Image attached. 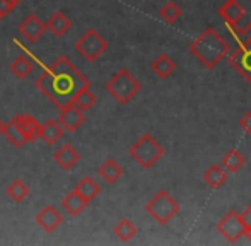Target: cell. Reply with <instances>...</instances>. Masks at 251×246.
I'll list each match as a JSON object with an SVG mask.
<instances>
[{
	"instance_id": "cell-8",
	"label": "cell",
	"mask_w": 251,
	"mask_h": 246,
	"mask_svg": "<svg viewBox=\"0 0 251 246\" xmlns=\"http://www.w3.org/2000/svg\"><path fill=\"white\" fill-rule=\"evenodd\" d=\"M229 65L243 77L248 84H251V36L241 40L239 38L236 50L229 51L227 55Z\"/></svg>"
},
{
	"instance_id": "cell-25",
	"label": "cell",
	"mask_w": 251,
	"mask_h": 246,
	"mask_svg": "<svg viewBox=\"0 0 251 246\" xmlns=\"http://www.w3.org/2000/svg\"><path fill=\"white\" fill-rule=\"evenodd\" d=\"M238 2L243 9V19L239 23V26L232 31V36L239 40L243 36H248L251 31V0H238Z\"/></svg>"
},
{
	"instance_id": "cell-7",
	"label": "cell",
	"mask_w": 251,
	"mask_h": 246,
	"mask_svg": "<svg viewBox=\"0 0 251 246\" xmlns=\"http://www.w3.org/2000/svg\"><path fill=\"white\" fill-rule=\"evenodd\" d=\"M246 224L248 222L245 221V216L232 209L217 222V231L224 240H227V243L234 245L246 234Z\"/></svg>"
},
{
	"instance_id": "cell-13",
	"label": "cell",
	"mask_w": 251,
	"mask_h": 246,
	"mask_svg": "<svg viewBox=\"0 0 251 246\" xmlns=\"http://www.w3.org/2000/svg\"><path fill=\"white\" fill-rule=\"evenodd\" d=\"M62 221H63L62 214H60L53 205H47L43 210H40L36 216L38 226H40L43 231H47V233H53V231L62 224Z\"/></svg>"
},
{
	"instance_id": "cell-12",
	"label": "cell",
	"mask_w": 251,
	"mask_h": 246,
	"mask_svg": "<svg viewBox=\"0 0 251 246\" xmlns=\"http://www.w3.org/2000/svg\"><path fill=\"white\" fill-rule=\"evenodd\" d=\"M53 159H55V163L58 164L62 170L70 171L77 166V163H79V159H80V154L77 152L75 147H72L70 144H63V146L58 147L56 152L53 154Z\"/></svg>"
},
{
	"instance_id": "cell-27",
	"label": "cell",
	"mask_w": 251,
	"mask_h": 246,
	"mask_svg": "<svg viewBox=\"0 0 251 246\" xmlns=\"http://www.w3.org/2000/svg\"><path fill=\"white\" fill-rule=\"evenodd\" d=\"M181 16H183V10H181V7L178 5L176 2H166L164 5L159 9V17H161L162 21H164L166 24H176L179 19H181Z\"/></svg>"
},
{
	"instance_id": "cell-1",
	"label": "cell",
	"mask_w": 251,
	"mask_h": 246,
	"mask_svg": "<svg viewBox=\"0 0 251 246\" xmlns=\"http://www.w3.org/2000/svg\"><path fill=\"white\" fill-rule=\"evenodd\" d=\"M34 86L53 106L62 110L72 103L77 91L91 86V80L69 58L60 57L38 77Z\"/></svg>"
},
{
	"instance_id": "cell-10",
	"label": "cell",
	"mask_w": 251,
	"mask_h": 246,
	"mask_svg": "<svg viewBox=\"0 0 251 246\" xmlns=\"http://www.w3.org/2000/svg\"><path fill=\"white\" fill-rule=\"evenodd\" d=\"M58 122L65 132H75V130H79L80 126L84 125L86 115H84V111H80L79 108L74 106V104H69V106L60 110Z\"/></svg>"
},
{
	"instance_id": "cell-26",
	"label": "cell",
	"mask_w": 251,
	"mask_h": 246,
	"mask_svg": "<svg viewBox=\"0 0 251 246\" xmlns=\"http://www.w3.org/2000/svg\"><path fill=\"white\" fill-rule=\"evenodd\" d=\"M113 233H115V236L118 238L120 241H123V243H128L130 240H133V238L137 236L139 229H137L135 224H133L130 219H122V221H120V222L115 226Z\"/></svg>"
},
{
	"instance_id": "cell-14",
	"label": "cell",
	"mask_w": 251,
	"mask_h": 246,
	"mask_svg": "<svg viewBox=\"0 0 251 246\" xmlns=\"http://www.w3.org/2000/svg\"><path fill=\"white\" fill-rule=\"evenodd\" d=\"M151 69L155 77H159V79H168V77H171L173 72L176 70V63L169 55L162 53L152 60Z\"/></svg>"
},
{
	"instance_id": "cell-4",
	"label": "cell",
	"mask_w": 251,
	"mask_h": 246,
	"mask_svg": "<svg viewBox=\"0 0 251 246\" xmlns=\"http://www.w3.org/2000/svg\"><path fill=\"white\" fill-rule=\"evenodd\" d=\"M128 154L142 170H151L164 156V147L151 133H144L140 139H137L135 144H132Z\"/></svg>"
},
{
	"instance_id": "cell-11",
	"label": "cell",
	"mask_w": 251,
	"mask_h": 246,
	"mask_svg": "<svg viewBox=\"0 0 251 246\" xmlns=\"http://www.w3.org/2000/svg\"><path fill=\"white\" fill-rule=\"evenodd\" d=\"M219 16L222 17L227 27L231 29V33L239 26L243 19V9L239 5L238 0H226L221 7H219Z\"/></svg>"
},
{
	"instance_id": "cell-15",
	"label": "cell",
	"mask_w": 251,
	"mask_h": 246,
	"mask_svg": "<svg viewBox=\"0 0 251 246\" xmlns=\"http://www.w3.org/2000/svg\"><path fill=\"white\" fill-rule=\"evenodd\" d=\"M16 120H17V123H19L21 130H23V133H24V137H26L27 142H34V140L40 139L41 125L36 118L31 117V115H17Z\"/></svg>"
},
{
	"instance_id": "cell-9",
	"label": "cell",
	"mask_w": 251,
	"mask_h": 246,
	"mask_svg": "<svg viewBox=\"0 0 251 246\" xmlns=\"http://www.w3.org/2000/svg\"><path fill=\"white\" fill-rule=\"evenodd\" d=\"M47 31V24L36 16V14H29L23 23L19 24V33L27 43H36L43 33Z\"/></svg>"
},
{
	"instance_id": "cell-6",
	"label": "cell",
	"mask_w": 251,
	"mask_h": 246,
	"mask_svg": "<svg viewBox=\"0 0 251 246\" xmlns=\"http://www.w3.org/2000/svg\"><path fill=\"white\" fill-rule=\"evenodd\" d=\"M75 50L80 57L87 62H96L98 58L108 50V41L98 33L96 29H87L79 40L75 41Z\"/></svg>"
},
{
	"instance_id": "cell-31",
	"label": "cell",
	"mask_w": 251,
	"mask_h": 246,
	"mask_svg": "<svg viewBox=\"0 0 251 246\" xmlns=\"http://www.w3.org/2000/svg\"><path fill=\"white\" fill-rule=\"evenodd\" d=\"M12 9H14V7L10 5L7 0H0V19H2V17H5L7 14H10V10H12Z\"/></svg>"
},
{
	"instance_id": "cell-23",
	"label": "cell",
	"mask_w": 251,
	"mask_h": 246,
	"mask_svg": "<svg viewBox=\"0 0 251 246\" xmlns=\"http://www.w3.org/2000/svg\"><path fill=\"white\" fill-rule=\"evenodd\" d=\"M74 192H77L80 197H82L86 202H93L101 192V186L96 183L91 176H86L77 183V186L74 188Z\"/></svg>"
},
{
	"instance_id": "cell-29",
	"label": "cell",
	"mask_w": 251,
	"mask_h": 246,
	"mask_svg": "<svg viewBox=\"0 0 251 246\" xmlns=\"http://www.w3.org/2000/svg\"><path fill=\"white\" fill-rule=\"evenodd\" d=\"M7 195L10 197V200H14V202L19 203V202H23L27 195H29V188H27L24 181L16 180L7 186Z\"/></svg>"
},
{
	"instance_id": "cell-20",
	"label": "cell",
	"mask_w": 251,
	"mask_h": 246,
	"mask_svg": "<svg viewBox=\"0 0 251 246\" xmlns=\"http://www.w3.org/2000/svg\"><path fill=\"white\" fill-rule=\"evenodd\" d=\"M98 173H100V176L102 180L106 181V183H116V181L120 180V178L123 176V168L118 164V161L115 159H106L104 163L100 166V170H98Z\"/></svg>"
},
{
	"instance_id": "cell-2",
	"label": "cell",
	"mask_w": 251,
	"mask_h": 246,
	"mask_svg": "<svg viewBox=\"0 0 251 246\" xmlns=\"http://www.w3.org/2000/svg\"><path fill=\"white\" fill-rule=\"evenodd\" d=\"M231 51V45L219 34L217 29L207 27L203 33L190 45V53L195 60L203 65L207 70H212L219 65L224 58H227Z\"/></svg>"
},
{
	"instance_id": "cell-19",
	"label": "cell",
	"mask_w": 251,
	"mask_h": 246,
	"mask_svg": "<svg viewBox=\"0 0 251 246\" xmlns=\"http://www.w3.org/2000/svg\"><path fill=\"white\" fill-rule=\"evenodd\" d=\"M89 205V202L82 198L77 192H70L65 198L62 200V207L69 216H80L84 212V209Z\"/></svg>"
},
{
	"instance_id": "cell-18",
	"label": "cell",
	"mask_w": 251,
	"mask_h": 246,
	"mask_svg": "<svg viewBox=\"0 0 251 246\" xmlns=\"http://www.w3.org/2000/svg\"><path fill=\"white\" fill-rule=\"evenodd\" d=\"M245 164H246L245 156L238 149H229L221 159V166L227 173H238V171H241L245 168Z\"/></svg>"
},
{
	"instance_id": "cell-22",
	"label": "cell",
	"mask_w": 251,
	"mask_h": 246,
	"mask_svg": "<svg viewBox=\"0 0 251 246\" xmlns=\"http://www.w3.org/2000/svg\"><path fill=\"white\" fill-rule=\"evenodd\" d=\"M96 101H98V98H96V94L91 91V86H86L74 94L72 103L70 104H74L75 108H79L80 111H87L96 104Z\"/></svg>"
},
{
	"instance_id": "cell-28",
	"label": "cell",
	"mask_w": 251,
	"mask_h": 246,
	"mask_svg": "<svg viewBox=\"0 0 251 246\" xmlns=\"http://www.w3.org/2000/svg\"><path fill=\"white\" fill-rule=\"evenodd\" d=\"M34 70V63L26 57H19L12 62L10 65V72L17 77V79H26L31 72Z\"/></svg>"
},
{
	"instance_id": "cell-33",
	"label": "cell",
	"mask_w": 251,
	"mask_h": 246,
	"mask_svg": "<svg viewBox=\"0 0 251 246\" xmlns=\"http://www.w3.org/2000/svg\"><path fill=\"white\" fill-rule=\"evenodd\" d=\"M7 2H9L12 7H16V5H19V3L23 2V0H7Z\"/></svg>"
},
{
	"instance_id": "cell-16",
	"label": "cell",
	"mask_w": 251,
	"mask_h": 246,
	"mask_svg": "<svg viewBox=\"0 0 251 246\" xmlns=\"http://www.w3.org/2000/svg\"><path fill=\"white\" fill-rule=\"evenodd\" d=\"M203 181L210 186L212 190H219L227 181V171L221 164H210L207 171L203 173Z\"/></svg>"
},
{
	"instance_id": "cell-24",
	"label": "cell",
	"mask_w": 251,
	"mask_h": 246,
	"mask_svg": "<svg viewBox=\"0 0 251 246\" xmlns=\"http://www.w3.org/2000/svg\"><path fill=\"white\" fill-rule=\"evenodd\" d=\"M2 133L5 135V139L9 140L14 147H23L24 144L27 142L26 137H24V133H23V130H21L19 123H17V120H16V117H14L9 123L3 125Z\"/></svg>"
},
{
	"instance_id": "cell-5",
	"label": "cell",
	"mask_w": 251,
	"mask_h": 246,
	"mask_svg": "<svg viewBox=\"0 0 251 246\" xmlns=\"http://www.w3.org/2000/svg\"><path fill=\"white\" fill-rule=\"evenodd\" d=\"M179 209H181L179 202L173 198L166 190H159L146 203V212L161 226H166L169 221H173V217L178 216Z\"/></svg>"
},
{
	"instance_id": "cell-34",
	"label": "cell",
	"mask_w": 251,
	"mask_h": 246,
	"mask_svg": "<svg viewBox=\"0 0 251 246\" xmlns=\"http://www.w3.org/2000/svg\"><path fill=\"white\" fill-rule=\"evenodd\" d=\"M3 125H5V123H3L2 120H0V133H2V132H3Z\"/></svg>"
},
{
	"instance_id": "cell-30",
	"label": "cell",
	"mask_w": 251,
	"mask_h": 246,
	"mask_svg": "<svg viewBox=\"0 0 251 246\" xmlns=\"http://www.w3.org/2000/svg\"><path fill=\"white\" fill-rule=\"evenodd\" d=\"M239 126H241L248 135H251V110L246 111V113L241 117V120H239Z\"/></svg>"
},
{
	"instance_id": "cell-3",
	"label": "cell",
	"mask_w": 251,
	"mask_h": 246,
	"mask_svg": "<svg viewBox=\"0 0 251 246\" xmlns=\"http://www.w3.org/2000/svg\"><path fill=\"white\" fill-rule=\"evenodd\" d=\"M142 89V84L137 77L130 74V70L120 69L111 79L106 82V91L115 98L116 103L128 104Z\"/></svg>"
},
{
	"instance_id": "cell-17",
	"label": "cell",
	"mask_w": 251,
	"mask_h": 246,
	"mask_svg": "<svg viewBox=\"0 0 251 246\" xmlns=\"http://www.w3.org/2000/svg\"><path fill=\"white\" fill-rule=\"evenodd\" d=\"M45 24H47V29L50 31L53 36H56V38L67 34L70 31V27H72V23H70V19L63 12H55L50 17V19H48V23H45Z\"/></svg>"
},
{
	"instance_id": "cell-21",
	"label": "cell",
	"mask_w": 251,
	"mask_h": 246,
	"mask_svg": "<svg viewBox=\"0 0 251 246\" xmlns=\"http://www.w3.org/2000/svg\"><path fill=\"white\" fill-rule=\"evenodd\" d=\"M63 137V128L60 125V122L53 120L50 118L48 122H45L41 125V130H40V139H43L48 146H53L56 144V140H60Z\"/></svg>"
},
{
	"instance_id": "cell-32",
	"label": "cell",
	"mask_w": 251,
	"mask_h": 246,
	"mask_svg": "<svg viewBox=\"0 0 251 246\" xmlns=\"http://www.w3.org/2000/svg\"><path fill=\"white\" fill-rule=\"evenodd\" d=\"M245 236H248L250 241H251V222L246 224V234H245Z\"/></svg>"
}]
</instances>
